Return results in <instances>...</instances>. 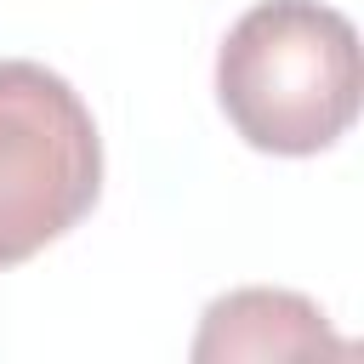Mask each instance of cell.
Segmentation results:
<instances>
[{
	"label": "cell",
	"instance_id": "cell-1",
	"mask_svg": "<svg viewBox=\"0 0 364 364\" xmlns=\"http://www.w3.org/2000/svg\"><path fill=\"white\" fill-rule=\"evenodd\" d=\"M358 28L318 0H262L216 51V102L256 154H324L358 119Z\"/></svg>",
	"mask_w": 364,
	"mask_h": 364
},
{
	"label": "cell",
	"instance_id": "cell-2",
	"mask_svg": "<svg viewBox=\"0 0 364 364\" xmlns=\"http://www.w3.org/2000/svg\"><path fill=\"white\" fill-rule=\"evenodd\" d=\"M102 193V136L46 63H0V273L63 239Z\"/></svg>",
	"mask_w": 364,
	"mask_h": 364
},
{
	"label": "cell",
	"instance_id": "cell-3",
	"mask_svg": "<svg viewBox=\"0 0 364 364\" xmlns=\"http://www.w3.org/2000/svg\"><path fill=\"white\" fill-rule=\"evenodd\" d=\"M318 353H353L330 318L296 296V290H228L205 307L199 336H193V364H216V358H318Z\"/></svg>",
	"mask_w": 364,
	"mask_h": 364
}]
</instances>
